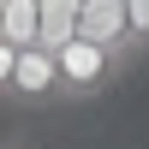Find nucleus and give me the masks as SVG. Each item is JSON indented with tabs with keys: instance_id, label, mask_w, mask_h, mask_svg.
<instances>
[{
	"instance_id": "obj_1",
	"label": "nucleus",
	"mask_w": 149,
	"mask_h": 149,
	"mask_svg": "<svg viewBox=\"0 0 149 149\" xmlns=\"http://www.w3.org/2000/svg\"><path fill=\"white\" fill-rule=\"evenodd\" d=\"M54 66H60V95H66V102H95V95L125 72L113 54H102V48L84 42V36H72V42L54 48Z\"/></svg>"
},
{
	"instance_id": "obj_2",
	"label": "nucleus",
	"mask_w": 149,
	"mask_h": 149,
	"mask_svg": "<svg viewBox=\"0 0 149 149\" xmlns=\"http://www.w3.org/2000/svg\"><path fill=\"white\" fill-rule=\"evenodd\" d=\"M78 36L95 42L102 54H113L119 66H131V30H125V0H84L78 6Z\"/></svg>"
},
{
	"instance_id": "obj_3",
	"label": "nucleus",
	"mask_w": 149,
	"mask_h": 149,
	"mask_svg": "<svg viewBox=\"0 0 149 149\" xmlns=\"http://www.w3.org/2000/svg\"><path fill=\"white\" fill-rule=\"evenodd\" d=\"M12 102H24V107H60V102H66V95H60V66H54L48 48H24V54H18Z\"/></svg>"
},
{
	"instance_id": "obj_4",
	"label": "nucleus",
	"mask_w": 149,
	"mask_h": 149,
	"mask_svg": "<svg viewBox=\"0 0 149 149\" xmlns=\"http://www.w3.org/2000/svg\"><path fill=\"white\" fill-rule=\"evenodd\" d=\"M0 36H6L12 48H42V12H36V0H6L0 6Z\"/></svg>"
},
{
	"instance_id": "obj_5",
	"label": "nucleus",
	"mask_w": 149,
	"mask_h": 149,
	"mask_svg": "<svg viewBox=\"0 0 149 149\" xmlns=\"http://www.w3.org/2000/svg\"><path fill=\"white\" fill-rule=\"evenodd\" d=\"M78 6L84 0H36V12H42V48L48 54L78 36Z\"/></svg>"
},
{
	"instance_id": "obj_6",
	"label": "nucleus",
	"mask_w": 149,
	"mask_h": 149,
	"mask_svg": "<svg viewBox=\"0 0 149 149\" xmlns=\"http://www.w3.org/2000/svg\"><path fill=\"white\" fill-rule=\"evenodd\" d=\"M125 30H131V54H149V0H125Z\"/></svg>"
},
{
	"instance_id": "obj_7",
	"label": "nucleus",
	"mask_w": 149,
	"mask_h": 149,
	"mask_svg": "<svg viewBox=\"0 0 149 149\" xmlns=\"http://www.w3.org/2000/svg\"><path fill=\"white\" fill-rule=\"evenodd\" d=\"M12 72H18V48L0 36V95H12Z\"/></svg>"
},
{
	"instance_id": "obj_8",
	"label": "nucleus",
	"mask_w": 149,
	"mask_h": 149,
	"mask_svg": "<svg viewBox=\"0 0 149 149\" xmlns=\"http://www.w3.org/2000/svg\"><path fill=\"white\" fill-rule=\"evenodd\" d=\"M0 6H6V0H0Z\"/></svg>"
}]
</instances>
